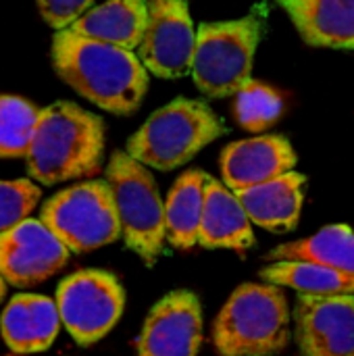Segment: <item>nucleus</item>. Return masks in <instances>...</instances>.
Masks as SVG:
<instances>
[{
	"mask_svg": "<svg viewBox=\"0 0 354 356\" xmlns=\"http://www.w3.org/2000/svg\"><path fill=\"white\" fill-rule=\"evenodd\" d=\"M6 290H8V284L4 282V277H2V273H0V305H2V300L6 298Z\"/></svg>",
	"mask_w": 354,
	"mask_h": 356,
	"instance_id": "a878e982",
	"label": "nucleus"
},
{
	"mask_svg": "<svg viewBox=\"0 0 354 356\" xmlns=\"http://www.w3.org/2000/svg\"><path fill=\"white\" fill-rule=\"evenodd\" d=\"M102 156V119L75 102L63 100L40 111L25 169L29 179L40 186H58L96 175Z\"/></svg>",
	"mask_w": 354,
	"mask_h": 356,
	"instance_id": "f03ea898",
	"label": "nucleus"
},
{
	"mask_svg": "<svg viewBox=\"0 0 354 356\" xmlns=\"http://www.w3.org/2000/svg\"><path fill=\"white\" fill-rule=\"evenodd\" d=\"M54 300L67 334L79 346H92L121 319L125 292L113 273L102 269H81L58 284Z\"/></svg>",
	"mask_w": 354,
	"mask_h": 356,
	"instance_id": "6e6552de",
	"label": "nucleus"
},
{
	"mask_svg": "<svg viewBox=\"0 0 354 356\" xmlns=\"http://www.w3.org/2000/svg\"><path fill=\"white\" fill-rule=\"evenodd\" d=\"M290 342V309L280 286L244 284L219 311L213 346L219 356H271Z\"/></svg>",
	"mask_w": 354,
	"mask_h": 356,
	"instance_id": "7ed1b4c3",
	"label": "nucleus"
},
{
	"mask_svg": "<svg viewBox=\"0 0 354 356\" xmlns=\"http://www.w3.org/2000/svg\"><path fill=\"white\" fill-rule=\"evenodd\" d=\"M148 23V0H106L90 8L69 29L77 35L125 50L140 48Z\"/></svg>",
	"mask_w": 354,
	"mask_h": 356,
	"instance_id": "a211bd4d",
	"label": "nucleus"
},
{
	"mask_svg": "<svg viewBox=\"0 0 354 356\" xmlns=\"http://www.w3.org/2000/svg\"><path fill=\"white\" fill-rule=\"evenodd\" d=\"M223 134L225 125L209 104L175 98L146 119L127 140L125 152L148 169L173 171Z\"/></svg>",
	"mask_w": 354,
	"mask_h": 356,
	"instance_id": "20e7f679",
	"label": "nucleus"
},
{
	"mask_svg": "<svg viewBox=\"0 0 354 356\" xmlns=\"http://www.w3.org/2000/svg\"><path fill=\"white\" fill-rule=\"evenodd\" d=\"M305 175L290 171L271 181L236 192L250 221L275 234L296 229L305 202Z\"/></svg>",
	"mask_w": 354,
	"mask_h": 356,
	"instance_id": "2eb2a0df",
	"label": "nucleus"
},
{
	"mask_svg": "<svg viewBox=\"0 0 354 356\" xmlns=\"http://www.w3.org/2000/svg\"><path fill=\"white\" fill-rule=\"evenodd\" d=\"M40 200L42 190L33 179H0V234L29 219Z\"/></svg>",
	"mask_w": 354,
	"mask_h": 356,
	"instance_id": "b1692460",
	"label": "nucleus"
},
{
	"mask_svg": "<svg viewBox=\"0 0 354 356\" xmlns=\"http://www.w3.org/2000/svg\"><path fill=\"white\" fill-rule=\"evenodd\" d=\"M69 259V248L40 217H29L0 234V273L17 290H29L54 277Z\"/></svg>",
	"mask_w": 354,
	"mask_h": 356,
	"instance_id": "9d476101",
	"label": "nucleus"
},
{
	"mask_svg": "<svg viewBox=\"0 0 354 356\" xmlns=\"http://www.w3.org/2000/svg\"><path fill=\"white\" fill-rule=\"evenodd\" d=\"M200 344V300L188 290H177L150 309L138 338V356H196Z\"/></svg>",
	"mask_w": 354,
	"mask_h": 356,
	"instance_id": "f8f14e48",
	"label": "nucleus"
},
{
	"mask_svg": "<svg viewBox=\"0 0 354 356\" xmlns=\"http://www.w3.org/2000/svg\"><path fill=\"white\" fill-rule=\"evenodd\" d=\"M282 96L273 88L255 79L236 94V119L248 131H263L273 125L282 115Z\"/></svg>",
	"mask_w": 354,
	"mask_h": 356,
	"instance_id": "5701e85b",
	"label": "nucleus"
},
{
	"mask_svg": "<svg viewBox=\"0 0 354 356\" xmlns=\"http://www.w3.org/2000/svg\"><path fill=\"white\" fill-rule=\"evenodd\" d=\"M303 40L317 48L354 50V0H277Z\"/></svg>",
	"mask_w": 354,
	"mask_h": 356,
	"instance_id": "dca6fc26",
	"label": "nucleus"
},
{
	"mask_svg": "<svg viewBox=\"0 0 354 356\" xmlns=\"http://www.w3.org/2000/svg\"><path fill=\"white\" fill-rule=\"evenodd\" d=\"M40 111L21 96L0 94V159L27 156Z\"/></svg>",
	"mask_w": 354,
	"mask_h": 356,
	"instance_id": "4be33fe9",
	"label": "nucleus"
},
{
	"mask_svg": "<svg viewBox=\"0 0 354 356\" xmlns=\"http://www.w3.org/2000/svg\"><path fill=\"white\" fill-rule=\"evenodd\" d=\"M271 261H311L354 275V232L346 225H328L317 234L273 248Z\"/></svg>",
	"mask_w": 354,
	"mask_h": 356,
	"instance_id": "aec40b11",
	"label": "nucleus"
},
{
	"mask_svg": "<svg viewBox=\"0 0 354 356\" xmlns=\"http://www.w3.org/2000/svg\"><path fill=\"white\" fill-rule=\"evenodd\" d=\"M219 167L223 184L240 192L294 171L296 152L284 136H257L225 146Z\"/></svg>",
	"mask_w": 354,
	"mask_h": 356,
	"instance_id": "ddd939ff",
	"label": "nucleus"
},
{
	"mask_svg": "<svg viewBox=\"0 0 354 356\" xmlns=\"http://www.w3.org/2000/svg\"><path fill=\"white\" fill-rule=\"evenodd\" d=\"M196 29L188 0H148V23L138 56L148 73L177 79L192 71Z\"/></svg>",
	"mask_w": 354,
	"mask_h": 356,
	"instance_id": "1a4fd4ad",
	"label": "nucleus"
},
{
	"mask_svg": "<svg viewBox=\"0 0 354 356\" xmlns=\"http://www.w3.org/2000/svg\"><path fill=\"white\" fill-rule=\"evenodd\" d=\"M207 177V173L192 169L179 175L169 190L165 200V227L167 242L177 250H190L198 244Z\"/></svg>",
	"mask_w": 354,
	"mask_h": 356,
	"instance_id": "6ab92c4d",
	"label": "nucleus"
},
{
	"mask_svg": "<svg viewBox=\"0 0 354 356\" xmlns=\"http://www.w3.org/2000/svg\"><path fill=\"white\" fill-rule=\"evenodd\" d=\"M261 31L263 25L257 15L202 23L196 29L190 71L196 88L209 98L236 96L250 81Z\"/></svg>",
	"mask_w": 354,
	"mask_h": 356,
	"instance_id": "423d86ee",
	"label": "nucleus"
},
{
	"mask_svg": "<svg viewBox=\"0 0 354 356\" xmlns=\"http://www.w3.org/2000/svg\"><path fill=\"white\" fill-rule=\"evenodd\" d=\"M104 179L113 192L125 246L146 265H154L165 248L167 227L165 202L152 173L127 152H115Z\"/></svg>",
	"mask_w": 354,
	"mask_h": 356,
	"instance_id": "39448f33",
	"label": "nucleus"
},
{
	"mask_svg": "<svg viewBox=\"0 0 354 356\" xmlns=\"http://www.w3.org/2000/svg\"><path fill=\"white\" fill-rule=\"evenodd\" d=\"M198 244L202 248L246 250L255 244L252 221L246 215L240 198L225 184L207 177L204 211Z\"/></svg>",
	"mask_w": 354,
	"mask_h": 356,
	"instance_id": "f3484780",
	"label": "nucleus"
},
{
	"mask_svg": "<svg viewBox=\"0 0 354 356\" xmlns=\"http://www.w3.org/2000/svg\"><path fill=\"white\" fill-rule=\"evenodd\" d=\"M8 356H21V355H8Z\"/></svg>",
	"mask_w": 354,
	"mask_h": 356,
	"instance_id": "bb28decb",
	"label": "nucleus"
},
{
	"mask_svg": "<svg viewBox=\"0 0 354 356\" xmlns=\"http://www.w3.org/2000/svg\"><path fill=\"white\" fill-rule=\"evenodd\" d=\"M52 67L81 98L113 115H131L148 90V69L131 50L61 29L52 38Z\"/></svg>",
	"mask_w": 354,
	"mask_h": 356,
	"instance_id": "f257e3e1",
	"label": "nucleus"
},
{
	"mask_svg": "<svg viewBox=\"0 0 354 356\" xmlns=\"http://www.w3.org/2000/svg\"><path fill=\"white\" fill-rule=\"evenodd\" d=\"M42 19L56 31L69 29L94 4V0H35Z\"/></svg>",
	"mask_w": 354,
	"mask_h": 356,
	"instance_id": "393cba45",
	"label": "nucleus"
},
{
	"mask_svg": "<svg viewBox=\"0 0 354 356\" xmlns=\"http://www.w3.org/2000/svg\"><path fill=\"white\" fill-rule=\"evenodd\" d=\"M40 219L71 254L98 250L121 236V223L106 179H88L56 192L40 207Z\"/></svg>",
	"mask_w": 354,
	"mask_h": 356,
	"instance_id": "0eeeda50",
	"label": "nucleus"
},
{
	"mask_svg": "<svg viewBox=\"0 0 354 356\" xmlns=\"http://www.w3.org/2000/svg\"><path fill=\"white\" fill-rule=\"evenodd\" d=\"M294 327L300 356H354V294H298Z\"/></svg>",
	"mask_w": 354,
	"mask_h": 356,
	"instance_id": "9b49d317",
	"label": "nucleus"
},
{
	"mask_svg": "<svg viewBox=\"0 0 354 356\" xmlns=\"http://www.w3.org/2000/svg\"><path fill=\"white\" fill-rule=\"evenodd\" d=\"M267 284L296 290L307 296L354 294V275L311 261H280L261 271Z\"/></svg>",
	"mask_w": 354,
	"mask_h": 356,
	"instance_id": "412c9836",
	"label": "nucleus"
},
{
	"mask_svg": "<svg viewBox=\"0 0 354 356\" xmlns=\"http://www.w3.org/2000/svg\"><path fill=\"white\" fill-rule=\"evenodd\" d=\"M61 325L56 300L44 294H15L0 315V336L13 355H38L48 350Z\"/></svg>",
	"mask_w": 354,
	"mask_h": 356,
	"instance_id": "4468645a",
	"label": "nucleus"
}]
</instances>
